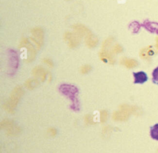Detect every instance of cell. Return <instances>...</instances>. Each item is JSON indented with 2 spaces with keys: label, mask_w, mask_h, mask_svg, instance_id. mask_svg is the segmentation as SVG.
I'll list each match as a JSON object with an SVG mask.
<instances>
[{
  "label": "cell",
  "mask_w": 158,
  "mask_h": 153,
  "mask_svg": "<svg viewBox=\"0 0 158 153\" xmlns=\"http://www.w3.org/2000/svg\"><path fill=\"white\" fill-rule=\"evenodd\" d=\"M141 26H143L148 31L152 33H156L158 35V23L157 22H150L148 20H146L144 21Z\"/></svg>",
  "instance_id": "obj_1"
},
{
  "label": "cell",
  "mask_w": 158,
  "mask_h": 153,
  "mask_svg": "<svg viewBox=\"0 0 158 153\" xmlns=\"http://www.w3.org/2000/svg\"><path fill=\"white\" fill-rule=\"evenodd\" d=\"M133 75L134 76L135 84H136V83L143 84L144 82H146L148 79L146 73L143 71L138 72H133Z\"/></svg>",
  "instance_id": "obj_2"
},
{
  "label": "cell",
  "mask_w": 158,
  "mask_h": 153,
  "mask_svg": "<svg viewBox=\"0 0 158 153\" xmlns=\"http://www.w3.org/2000/svg\"><path fill=\"white\" fill-rule=\"evenodd\" d=\"M150 135L152 139L158 141V123L150 128Z\"/></svg>",
  "instance_id": "obj_3"
},
{
  "label": "cell",
  "mask_w": 158,
  "mask_h": 153,
  "mask_svg": "<svg viewBox=\"0 0 158 153\" xmlns=\"http://www.w3.org/2000/svg\"><path fill=\"white\" fill-rule=\"evenodd\" d=\"M152 82L158 85V67H157L152 72Z\"/></svg>",
  "instance_id": "obj_4"
}]
</instances>
